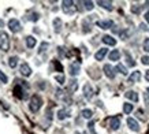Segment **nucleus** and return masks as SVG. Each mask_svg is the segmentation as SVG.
<instances>
[{
    "label": "nucleus",
    "instance_id": "1",
    "mask_svg": "<svg viewBox=\"0 0 149 134\" xmlns=\"http://www.w3.org/2000/svg\"><path fill=\"white\" fill-rule=\"evenodd\" d=\"M42 105V100L38 94H34L32 98H30V103H29V110L32 112H37Z\"/></svg>",
    "mask_w": 149,
    "mask_h": 134
},
{
    "label": "nucleus",
    "instance_id": "2",
    "mask_svg": "<svg viewBox=\"0 0 149 134\" xmlns=\"http://www.w3.org/2000/svg\"><path fill=\"white\" fill-rule=\"evenodd\" d=\"M0 49H3L4 52H7L10 49V38L8 34L6 31L0 30Z\"/></svg>",
    "mask_w": 149,
    "mask_h": 134
},
{
    "label": "nucleus",
    "instance_id": "3",
    "mask_svg": "<svg viewBox=\"0 0 149 134\" xmlns=\"http://www.w3.org/2000/svg\"><path fill=\"white\" fill-rule=\"evenodd\" d=\"M62 8H63V13L67 14V15H72L75 13V6H74V1H70V0H64L62 1Z\"/></svg>",
    "mask_w": 149,
    "mask_h": 134
},
{
    "label": "nucleus",
    "instance_id": "4",
    "mask_svg": "<svg viewBox=\"0 0 149 134\" xmlns=\"http://www.w3.org/2000/svg\"><path fill=\"white\" fill-rule=\"evenodd\" d=\"M8 27L13 33H19V31L22 30V25H21V22L15 18H13V19H10L8 21Z\"/></svg>",
    "mask_w": 149,
    "mask_h": 134
},
{
    "label": "nucleus",
    "instance_id": "5",
    "mask_svg": "<svg viewBox=\"0 0 149 134\" xmlns=\"http://www.w3.org/2000/svg\"><path fill=\"white\" fill-rule=\"evenodd\" d=\"M81 71V64L78 62H72L70 66H68V73H70V75L71 77H77Z\"/></svg>",
    "mask_w": 149,
    "mask_h": 134
},
{
    "label": "nucleus",
    "instance_id": "6",
    "mask_svg": "<svg viewBox=\"0 0 149 134\" xmlns=\"http://www.w3.org/2000/svg\"><path fill=\"white\" fill-rule=\"evenodd\" d=\"M127 125H129V129L133 130V131H136V133L140 131V125L134 118H127Z\"/></svg>",
    "mask_w": 149,
    "mask_h": 134
},
{
    "label": "nucleus",
    "instance_id": "7",
    "mask_svg": "<svg viewBox=\"0 0 149 134\" xmlns=\"http://www.w3.org/2000/svg\"><path fill=\"white\" fill-rule=\"evenodd\" d=\"M103 70H104V74L108 77V78H111V80L115 78V68H113L111 64H104Z\"/></svg>",
    "mask_w": 149,
    "mask_h": 134
},
{
    "label": "nucleus",
    "instance_id": "8",
    "mask_svg": "<svg viewBox=\"0 0 149 134\" xmlns=\"http://www.w3.org/2000/svg\"><path fill=\"white\" fill-rule=\"evenodd\" d=\"M19 71H21V74H22L23 77L32 75V68H30V66H29L27 63H22V64H21V67H19Z\"/></svg>",
    "mask_w": 149,
    "mask_h": 134
},
{
    "label": "nucleus",
    "instance_id": "9",
    "mask_svg": "<svg viewBox=\"0 0 149 134\" xmlns=\"http://www.w3.org/2000/svg\"><path fill=\"white\" fill-rule=\"evenodd\" d=\"M97 26L100 29H111L113 26V21L111 19H104V21H97Z\"/></svg>",
    "mask_w": 149,
    "mask_h": 134
},
{
    "label": "nucleus",
    "instance_id": "10",
    "mask_svg": "<svg viewBox=\"0 0 149 134\" xmlns=\"http://www.w3.org/2000/svg\"><path fill=\"white\" fill-rule=\"evenodd\" d=\"M109 127L112 130H118L120 127V118L119 116H112L109 119Z\"/></svg>",
    "mask_w": 149,
    "mask_h": 134
},
{
    "label": "nucleus",
    "instance_id": "11",
    "mask_svg": "<svg viewBox=\"0 0 149 134\" xmlns=\"http://www.w3.org/2000/svg\"><path fill=\"white\" fill-rule=\"evenodd\" d=\"M15 82H17V81H15ZM14 93H15V96H17L18 98H26V94H25V92H23V86H21L19 84L15 85Z\"/></svg>",
    "mask_w": 149,
    "mask_h": 134
},
{
    "label": "nucleus",
    "instance_id": "12",
    "mask_svg": "<svg viewBox=\"0 0 149 134\" xmlns=\"http://www.w3.org/2000/svg\"><path fill=\"white\" fill-rule=\"evenodd\" d=\"M84 96L86 98H92V96H93V88H92L91 84H85L84 85Z\"/></svg>",
    "mask_w": 149,
    "mask_h": 134
},
{
    "label": "nucleus",
    "instance_id": "13",
    "mask_svg": "<svg viewBox=\"0 0 149 134\" xmlns=\"http://www.w3.org/2000/svg\"><path fill=\"white\" fill-rule=\"evenodd\" d=\"M125 97L129 98V100H131V101H134V103L138 101V93L134 92V90H127L126 93H125Z\"/></svg>",
    "mask_w": 149,
    "mask_h": 134
},
{
    "label": "nucleus",
    "instance_id": "14",
    "mask_svg": "<svg viewBox=\"0 0 149 134\" xmlns=\"http://www.w3.org/2000/svg\"><path fill=\"white\" fill-rule=\"evenodd\" d=\"M56 116H58L59 121H64L66 118H68V116H70V111H68V110H66V108H62V110H59V111H58Z\"/></svg>",
    "mask_w": 149,
    "mask_h": 134
},
{
    "label": "nucleus",
    "instance_id": "15",
    "mask_svg": "<svg viewBox=\"0 0 149 134\" xmlns=\"http://www.w3.org/2000/svg\"><path fill=\"white\" fill-rule=\"evenodd\" d=\"M107 52H108V49H107V48H100L99 51L95 54V59H96V60H103V59L105 58Z\"/></svg>",
    "mask_w": 149,
    "mask_h": 134
},
{
    "label": "nucleus",
    "instance_id": "16",
    "mask_svg": "<svg viewBox=\"0 0 149 134\" xmlns=\"http://www.w3.org/2000/svg\"><path fill=\"white\" fill-rule=\"evenodd\" d=\"M101 40H103L104 44H107V45H112V47H113V45H116V40H115L112 36H108V34L103 36V38H101Z\"/></svg>",
    "mask_w": 149,
    "mask_h": 134
},
{
    "label": "nucleus",
    "instance_id": "17",
    "mask_svg": "<svg viewBox=\"0 0 149 134\" xmlns=\"http://www.w3.org/2000/svg\"><path fill=\"white\" fill-rule=\"evenodd\" d=\"M108 58L111 62H116V60H119V58H120V52H119V49H113V51H111L108 55Z\"/></svg>",
    "mask_w": 149,
    "mask_h": 134
},
{
    "label": "nucleus",
    "instance_id": "18",
    "mask_svg": "<svg viewBox=\"0 0 149 134\" xmlns=\"http://www.w3.org/2000/svg\"><path fill=\"white\" fill-rule=\"evenodd\" d=\"M141 80V73L140 71H133L130 77H129V84H134V82H138Z\"/></svg>",
    "mask_w": 149,
    "mask_h": 134
},
{
    "label": "nucleus",
    "instance_id": "19",
    "mask_svg": "<svg viewBox=\"0 0 149 134\" xmlns=\"http://www.w3.org/2000/svg\"><path fill=\"white\" fill-rule=\"evenodd\" d=\"M97 4H99L100 7H103V8L108 10V11H111V10L113 8L112 1H105V0H100V1H97Z\"/></svg>",
    "mask_w": 149,
    "mask_h": 134
},
{
    "label": "nucleus",
    "instance_id": "20",
    "mask_svg": "<svg viewBox=\"0 0 149 134\" xmlns=\"http://www.w3.org/2000/svg\"><path fill=\"white\" fill-rule=\"evenodd\" d=\"M25 41H26V47H27V48H34V45L37 44V40L33 36H27L26 38H25Z\"/></svg>",
    "mask_w": 149,
    "mask_h": 134
},
{
    "label": "nucleus",
    "instance_id": "21",
    "mask_svg": "<svg viewBox=\"0 0 149 134\" xmlns=\"http://www.w3.org/2000/svg\"><path fill=\"white\" fill-rule=\"evenodd\" d=\"M54 29L56 33H60V30H62V19H59V18L54 19Z\"/></svg>",
    "mask_w": 149,
    "mask_h": 134
},
{
    "label": "nucleus",
    "instance_id": "22",
    "mask_svg": "<svg viewBox=\"0 0 149 134\" xmlns=\"http://www.w3.org/2000/svg\"><path fill=\"white\" fill-rule=\"evenodd\" d=\"M17 64H18V56H11V58L8 59V66L11 67V68H15Z\"/></svg>",
    "mask_w": 149,
    "mask_h": 134
},
{
    "label": "nucleus",
    "instance_id": "23",
    "mask_svg": "<svg viewBox=\"0 0 149 134\" xmlns=\"http://www.w3.org/2000/svg\"><path fill=\"white\" fill-rule=\"evenodd\" d=\"M81 115L84 116L85 119H91L92 116H93V111H92V110H88V108H86V110H82Z\"/></svg>",
    "mask_w": 149,
    "mask_h": 134
},
{
    "label": "nucleus",
    "instance_id": "24",
    "mask_svg": "<svg viewBox=\"0 0 149 134\" xmlns=\"http://www.w3.org/2000/svg\"><path fill=\"white\" fill-rule=\"evenodd\" d=\"M131 111H133V104H130V103H125V104H123V112H125V114H127V115H129Z\"/></svg>",
    "mask_w": 149,
    "mask_h": 134
},
{
    "label": "nucleus",
    "instance_id": "25",
    "mask_svg": "<svg viewBox=\"0 0 149 134\" xmlns=\"http://www.w3.org/2000/svg\"><path fill=\"white\" fill-rule=\"evenodd\" d=\"M116 70L120 73V74H123V75H127V68L123 66V64H120V63L116 66Z\"/></svg>",
    "mask_w": 149,
    "mask_h": 134
},
{
    "label": "nucleus",
    "instance_id": "26",
    "mask_svg": "<svg viewBox=\"0 0 149 134\" xmlns=\"http://www.w3.org/2000/svg\"><path fill=\"white\" fill-rule=\"evenodd\" d=\"M125 55H126V60H127V64H129V66H130V67H133V66H134V64H136V63H134V60L131 59L130 54H129V52H125Z\"/></svg>",
    "mask_w": 149,
    "mask_h": 134
},
{
    "label": "nucleus",
    "instance_id": "27",
    "mask_svg": "<svg viewBox=\"0 0 149 134\" xmlns=\"http://www.w3.org/2000/svg\"><path fill=\"white\" fill-rule=\"evenodd\" d=\"M48 47H49V44H48V43H45V41H44V43H41L40 49H38V54H42L44 51H47V49H48Z\"/></svg>",
    "mask_w": 149,
    "mask_h": 134
},
{
    "label": "nucleus",
    "instance_id": "28",
    "mask_svg": "<svg viewBox=\"0 0 149 134\" xmlns=\"http://www.w3.org/2000/svg\"><path fill=\"white\" fill-rule=\"evenodd\" d=\"M142 49H144L145 52H149V37H146L142 43Z\"/></svg>",
    "mask_w": 149,
    "mask_h": 134
},
{
    "label": "nucleus",
    "instance_id": "29",
    "mask_svg": "<svg viewBox=\"0 0 149 134\" xmlns=\"http://www.w3.org/2000/svg\"><path fill=\"white\" fill-rule=\"evenodd\" d=\"M55 80H56V82H59V85H63L64 84V75L63 74H59V75L55 77Z\"/></svg>",
    "mask_w": 149,
    "mask_h": 134
},
{
    "label": "nucleus",
    "instance_id": "30",
    "mask_svg": "<svg viewBox=\"0 0 149 134\" xmlns=\"http://www.w3.org/2000/svg\"><path fill=\"white\" fill-rule=\"evenodd\" d=\"M70 89H71L72 92H75V90L78 89V82L75 80H72L71 82H70Z\"/></svg>",
    "mask_w": 149,
    "mask_h": 134
},
{
    "label": "nucleus",
    "instance_id": "31",
    "mask_svg": "<svg viewBox=\"0 0 149 134\" xmlns=\"http://www.w3.org/2000/svg\"><path fill=\"white\" fill-rule=\"evenodd\" d=\"M84 4H85V8L86 10H93V7H95V3L93 1H84Z\"/></svg>",
    "mask_w": 149,
    "mask_h": 134
},
{
    "label": "nucleus",
    "instance_id": "32",
    "mask_svg": "<svg viewBox=\"0 0 149 134\" xmlns=\"http://www.w3.org/2000/svg\"><path fill=\"white\" fill-rule=\"evenodd\" d=\"M0 81H1L3 84H7V82H8V78H7V75H6L4 73L1 71V70H0Z\"/></svg>",
    "mask_w": 149,
    "mask_h": 134
},
{
    "label": "nucleus",
    "instance_id": "33",
    "mask_svg": "<svg viewBox=\"0 0 149 134\" xmlns=\"http://www.w3.org/2000/svg\"><path fill=\"white\" fill-rule=\"evenodd\" d=\"M140 11H141V6H133V7H131V13L140 14Z\"/></svg>",
    "mask_w": 149,
    "mask_h": 134
},
{
    "label": "nucleus",
    "instance_id": "34",
    "mask_svg": "<svg viewBox=\"0 0 149 134\" xmlns=\"http://www.w3.org/2000/svg\"><path fill=\"white\" fill-rule=\"evenodd\" d=\"M141 63L145 64V66H149V56H142L141 58Z\"/></svg>",
    "mask_w": 149,
    "mask_h": 134
},
{
    "label": "nucleus",
    "instance_id": "35",
    "mask_svg": "<svg viewBox=\"0 0 149 134\" xmlns=\"http://www.w3.org/2000/svg\"><path fill=\"white\" fill-rule=\"evenodd\" d=\"M93 126H95V123H93V122H91V123L88 125V127H89V130H91L92 133H93V134H96V133H95V127H93Z\"/></svg>",
    "mask_w": 149,
    "mask_h": 134
},
{
    "label": "nucleus",
    "instance_id": "36",
    "mask_svg": "<svg viewBox=\"0 0 149 134\" xmlns=\"http://www.w3.org/2000/svg\"><path fill=\"white\" fill-rule=\"evenodd\" d=\"M144 17H145V21H146V22L149 23V11H146V13H145Z\"/></svg>",
    "mask_w": 149,
    "mask_h": 134
},
{
    "label": "nucleus",
    "instance_id": "37",
    "mask_svg": "<svg viewBox=\"0 0 149 134\" xmlns=\"http://www.w3.org/2000/svg\"><path fill=\"white\" fill-rule=\"evenodd\" d=\"M145 80H146V82H149V70L145 71Z\"/></svg>",
    "mask_w": 149,
    "mask_h": 134
},
{
    "label": "nucleus",
    "instance_id": "38",
    "mask_svg": "<svg viewBox=\"0 0 149 134\" xmlns=\"http://www.w3.org/2000/svg\"><path fill=\"white\" fill-rule=\"evenodd\" d=\"M145 100H146V101L149 100V88L146 89V93H145Z\"/></svg>",
    "mask_w": 149,
    "mask_h": 134
},
{
    "label": "nucleus",
    "instance_id": "39",
    "mask_svg": "<svg viewBox=\"0 0 149 134\" xmlns=\"http://www.w3.org/2000/svg\"><path fill=\"white\" fill-rule=\"evenodd\" d=\"M3 25H4V22H3V21L0 19V27H3Z\"/></svg>",
    "mask_w": 149,
    "mask_h": 134
},
{
    "label": "nucleus",
    "instance_id": "40",
    "mask_svg": "<svg viewBox=\"0 0 149 134\" xmlns=\"http://www.w3.org/2000/svg\"><path fill=\"white\" fill-rule=\"evenodd\" d=\"M75 134H85V133H81V131H75Z\"/></svg>",
    "mask_w": 149,
    "mask_h": 134
}]
</instances>
